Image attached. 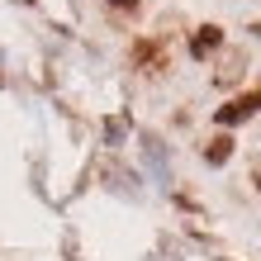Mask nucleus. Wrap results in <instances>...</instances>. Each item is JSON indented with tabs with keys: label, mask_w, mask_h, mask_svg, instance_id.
Instances as JSON below:
<instances>
[{
	"label": "nucleus",
	"mask_w": 261,
	"mask_h": 261,
	"mask_svg": "<svg viewBox=\"0 0 261 261\" xmlns=\"http://www.w3.org/2000/svg\"><path fill=\"white\" fill-rule=\"evenodd\" d=\"M256 110H261V90H247V95H238V100H228V105H223V110L214 114V119H219L223 128H233V124H242V119H252Z\"/></svg>",
	"instance_id": "nucleus-1"
},
{
	"label": "nucleus",
	"mask_w": 261,
	"mask_h": 261,
	"mask_svg": "<svg viewBox=\"0 0 261 261\" xmlns=\"http://www.w3.org/2000/svg\"><path fill=\"white\" fill-rule=\"evenodd\" d=\"M133 62H143V67H162V48H157V43H138V48H133Z\"/></svg>",
	"instance_id": "nucleus-4"
},
{
	"label": "nucleus",
	"mask_w": 261,
	"mask_h": 261,
	"mask_svg": "<svg viewBox=\"0 0 261 261\" xmlns=\"http://www.w3.org/2000/svg\"><path fill=\"white\" fill-rule=\"evenodd\" d=\"M110 5H119V10H133V5H138V0H110Z\"/></svg>",
	"instance_id": "nucleus-5"
},
{
	"label": "nucleus",
	"mask_w": 261,
	"mask_h": 261,
	"mask_svg": "<svg viewBox=\"0 0 261 261\" xmlns=\"http://www.w3.org/2000/svg\"><path fill=\"white\" fill-rule=\"evenodd\" d=\"M256 34H261V24H256Z\"/></svg>",
	"instance_id": "nucleus-6"
},
{
	"label": "nucleus",
	"mask_w": 261,
	"mask_h": 261,
	"mask_svg": "<svg viewBox=\"0 0 261 261\" xmlns=\"http://www.w3.org/2000/svg\"><path fill=\"white\" fill-rule=\"evenodd\" d=\"M219 43H223V29H219V24H204V29H195L190 53H195V57H209L214 48H219Z\"/></svg>",
	"instance_id": "nucleus-2"
},
{
	"label": "nucleus",
	"mask_w": 261,
	"mask_h": 261,
	"mask_svg": "<svg viewBox=\"0 0 261 261\" xmlns=\"http://www.w3.org/2000/svg\"><path fill=\"white\" fill-rule=\"evenodd\" d=\"M204 157H209V166H223L228 157H233V138H214V143L204 147Z\"/></svg>",
	"instance_id": "nucleus-3"
}]
</instances>
